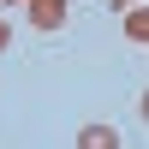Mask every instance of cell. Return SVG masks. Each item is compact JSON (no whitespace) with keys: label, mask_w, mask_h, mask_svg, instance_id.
Wrapping results in <instances>:
<instances>
[{"label":"cell","mask_w":149,"mask_h":149,"mask_svg":"<svg viewBox=\"0 0 149 149\" xmlns=\"http://www.w3.org/2000/svg\"><path fill=\"white\" fill-rule=\"evenodd\" d=\"M125 36L149 48V6H125Z\"/></svg>","instance_id":"3957f363"},{"label":"cell","mask_w":149,"mask_h":149,"mask_svg":"<svg viewBox=\"0 0 149 149\" xmlns=\"http://www.w3.org/2000/svg\"><path fill=\"white\" fill-rule=\"evenodd\" d=\"M119 6H137V0H119Z\"/></svg>","instance_id":"8992f818"},{"label":"cell","mask_w":149,"mask_h":149,"mask_svg":"<svg viewBox=\"0 0 149 149\" xmlns=\"http://www.w3.org/2000/svg\"><path fill=\"white\" fill-rule=\"evenodd\" d=\"M137 107H143V119H149V90H143V95H137Z\"/></svg>","instance_id":"5b68a950"},{"label":"cell","mask_w":149,"mask_h":149,"mask_svg":"<svg viewBox=\"0 0 149 149\" xmlns=\"http://www.w3.org/2000/svg\"><path fill=\"white\" fill-rule=\"evenodd\" d=\"M78 149H119V131L113 125H84L78 131Z\"/></svg>","instance_id":"7a4b0ae2"},{"label":"cell","mask_w":149,"mask_h":149,"mask_svg":"<svg viewBox=\"0 0 149 149\" xmlns=\"http://www.w3.org/2000/svg\"><path fill=\"white\" fill-rule=\"evenodd\" d=\"M24 6H30L36 30H60V24H66V0H24Z\"/></svg>","instance_id":"6da1fadb"},{"label":"cell","mask_w":149,"mask_h":149,"mask_svg":"<svg viewBox=\"0 0 149 149\" xmlns=\"http://www.w3.org/2000/svg\"><path fill=\"white\" fill-rule=\"evenodd\" d=\"M6 42H12V30H6V18H0V54H6Z\"/></svg>","instance_id":"277c9868"}]
</instances>
